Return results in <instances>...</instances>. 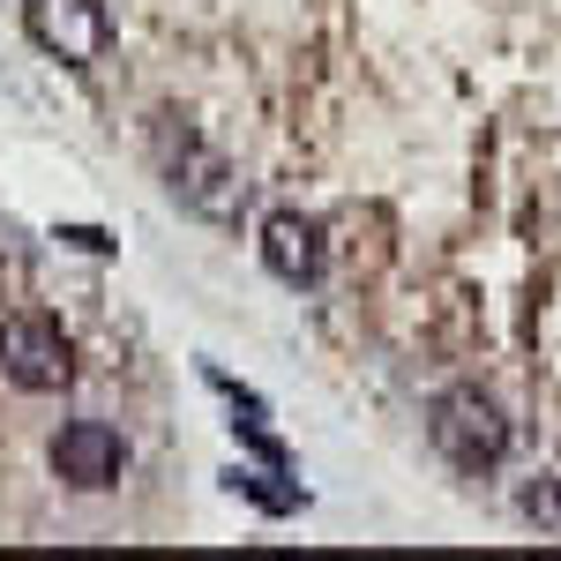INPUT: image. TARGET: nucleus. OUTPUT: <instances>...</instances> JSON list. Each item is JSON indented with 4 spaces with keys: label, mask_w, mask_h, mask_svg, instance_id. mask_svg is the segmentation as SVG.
<instances>
[{
    "label": "nucleus",
    "mask_w": 561,
    "mask_h": 561,
    "mask_svg": "<svg viewBox=\"0 0 561 561\" xmlns=\"http://www.w3.org/2000/svg\"><path fill=\"white\" fill-rule=\"evenodd\" d=\"M158 165H165V187H173V203L187 217H203V225H232L240 217V203H248V180H240V165L225 158V150H210L203 135L187 128H158Z\"/></svg>",
    "instance_id": "obj_1"
},
{
    "label": "nucleus",
    "mask_w": 561,
    "mask_h": 561,
    "mask_svg": "<svg viewBox=\"0 0 561 561\" xmlns=\"http://www.w3.org/2000/svg\"><path fill=\"white\" fill-rule=\"evenodd\" d=\"M427 434H434V449L457 465V472H494L502 457H510V420H502V404L486 397V389L472 382H457V389H442L427 404Z\"/></svg>",
    "instance_id": "obj_2"
},
{
    "label": "nucleus",
    "mask_w": 561,
    "mask_h": 561,
    "mask_svg": "<svg viewBox=\"0 0 561 561\" xmlns=\"http://www.w3.org/2000/svg\"><path fill=\"white\" fill-rule=\"evenodd\" d=\"M0 375H8L15 389H31V397L68 389L76 352H68V337H60V322H53V314H8V322H0Z\"/></svg>",
    "instance_id": "obj_3"
},
{
    "label": "nucleus",
    "mask_w": 561,
    "mask_h": 561,
    "mask_svg": "<svg viewBox=\"0 0 561 561\" xmlns=\"http://www.w3.org/2000/svg\"><path fill=\"white\" fill-rule=\"evenodd\" d=\"M23 31H31L38 53L68 60V68H90L105 53V38H113L105 0H23Z\"/></svg>",
    "instance_id": "obj_4"
},
{
    "label": "nucleus",
    "mask_w": 561,
    "mask_h": 561,
    "mask_svg": "<svg viewBox=\"0 0 561 561\" xmlns=\"http://www.w3.org/2000/svg\"><path fill=\"white\" fill-rule=\"evenodd\" d=\"M53 472L68 479V486H83V494L121 486V472H128V442L105 427V420H68V427L53 434Z\"/></svg>",
    "instance_id": "obj_5"
},
{
    "label": "nucleus",
    "mask_w": 561,
    "mask_h": 561,
    "mask_svg": "<svg viewBox=\"0 0 561 561\" xmlns=\"http://www.w3.org/2000/svg\"><path fill=\"white\" fill-rule=\"evenodd\" d=\"M262 262L277 285H314L322 277V225L300 210H277L262 225Z\"/></svg>",
    "instance_id": "obj_6"
},
{
    "label": "nucleus",
    "mask_w": 561,
    "mask_h": 561,
    "mask_svg": "<svg viewBox=\"0 0 561 561\" xmlns=\"http://www.w3.org/2000/svg\"><path fill=\"white\" fill-rule=\"evenodd\" d=\"M517 517L561 539V479H524L517 486Z\"/></svg>",
    "instance_id": "obj_7"
},
{
    "label": "nucleus",
    "mask_w": 561,
    "mask_h": 561,
    "mask_svg": "<svg viewBox=\"0 0 561 561\" xmlns=\"http://www.w3.org/2000/svg\"><path fill=\"white\" fill-rule=\"evenodd\" d=\"M232 494H248L255 510H270V517H293V510H300V502H307L300 486H277V479H270V472H232Z\"/></svg>",
    "instance_id": "obj_8"
},
{
    "label": "nucleus",
    "mask_w": 561,
    "mask_h": 561,
    "mask_svg": "<svg viewBox=\"0 0 561 561\" xmlns=\"http://www.w3.org/2000/svg\"><path fill=\"white\" fill-rule=\"evenodd\" d=\"M60 240L83 248V255H113V232H98V225H60Z\"/></svg>",
    "instance_id": "obj_9"
}]
</instances>
